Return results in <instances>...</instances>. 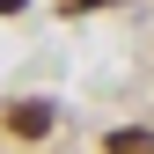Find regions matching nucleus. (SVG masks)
<instances>
[{
    "mask_svg": "<svg viewBox=\"0 0 154 154\" xmlns=\"http://www.w3.org/2000/svg\"><path fill=\"white\" fill-rule=\"evenodd\" d=\"M8 132H15V140H44V132H51V103H15L8 110Z\"/></svg>",
    "mask_w": 154,
    "mask_h": 154,
    "instance_id": "1",
    "label": "nucleus"
},
{
    "mask_svg": "<svg viewBox=\"0 0 154 154\" xmlns=\"http://www.w3.org/2000/svg\"><path fill=\"white\" fill-rule=\"evenodd\" d=\"M103 154H154V132H147V125H118V132L103 140Z\"/></svg>",
    "mask_w": 154,
    "mask_h": 154,
    "instance_id": "2",
    "label": "nucleus"
},
{
    "mask_svg": "<svg viewBox=\"0 0 154 154\" xmlns=\"http://www.w3.org/2000/svg\"><path fill=\"white\" fill-rule=\"evenodd\" d=\"M66 15H88V8H118V0H59Z\"/></svg>",
    "mask_w": 154,
    "mask_h": 154,
    "instance_id": "3",
    "label": "nucleus"
},
{
    "mask_svg": "<svg viewBox=\"0 0 154 154\" xmlns=\"http://www.w3.org/2000/svg\"><path fill=\"white\" fill-rule=\"evenodd\" d=\"M0 15H22V0H0Z\"/></svg>",
    "mask_w": 154,
    "mask_h": 154,
    "instance_id": "4",
    "label": "nucleus"
}]
</instances>
